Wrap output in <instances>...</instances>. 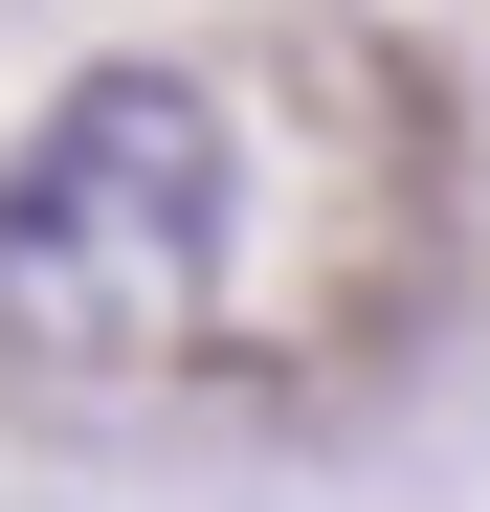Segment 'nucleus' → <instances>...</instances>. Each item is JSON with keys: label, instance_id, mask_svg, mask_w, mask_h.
<instances>
[{"label": "nucleus", "instance_id": "f257e3e1", "mask_svg": "<svg viewBox=\"0 0 490 512\" xmlns=\"http://www.w3.org/2000/svg\"><path fill=\"white\" fill-rule=\"evenodd\" d=\"M223 223H245L223 90L201 67H90V90L0 156V357H45V379L179 357L223 312Z\"/></svg>", "mask_w": 490, "mask_h": 512}]
</instances>
